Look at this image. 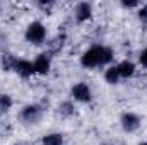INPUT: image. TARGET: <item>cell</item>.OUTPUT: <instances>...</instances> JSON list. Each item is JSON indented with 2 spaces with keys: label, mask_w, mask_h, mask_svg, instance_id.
Masks as SVG:
<instances>
[{
  "label": "cell",
  "mask_w": 147,
  "mask_h": 145,
  "mask_svg": "<svg viewBox=\"0 0 147 145\" xmlns=\"http://www.w3.org/2000/svg\"><path fill=\"white\" fill-rule=\"evenodd\" d=\"M113 60H115V51L110 46H106V44H92L80 55L79 63H80L82 68L94 70V68H99V67L106 68V67L113 65Z\"/></svg>",
  "instance_id": "cell-1"
},
{
  "label": "cell",
  "mask_w": 147,
  "mask_h": 145,
  "mask_svg": "<svg viewBox=\"0 0 147 145\" xmlns=\"http://www.w3.org/2000/svg\"><path fill=\"white\" fill-rule=\"evenodd\" d=\"M45 106L41 103H28L17 113V119L24 126H38L45 118Z\"/></svg>",
  "instance_id": "cell-2"
},
{
  "label": "cell",
  "mask_w": 147,
  "mask_h": 145,
  "mask_svg": "<svg viewBox=\"0 0 147 145\" xmlns=\"http://www.w3.org/2000/svg\"><path fill=\"white\" fill-rule=\"evenodd\" d=\"M46 38H48V29L46 26L41 22V21H33L26 26V31H24V39L28 44L31 46H41L46 43Z\"/></svg>",
  "instance_id": "cell-3"
},
{
  "label": "cell",
  "mask_w": 147,
  "mask_h": 145,
  "mask_svg": "<svg viewBox=\"0 0 147 145\" xmlns=\"http://www.w3.org/2000/svg\"><path fill=\"white\" fill-rule=\"evenodd\" d=\"M70 99L79 104H91L92 103V89L87 82H75L70 87Z\"/></svg>",
  "instance_id": "cell-4"
},
{
  "label": "cell",
  "mask_w": 147,
  "mask_h": 145,
  "mask_svg": "<svg viewBox=\"0 0 147 145\" xmlns=\"http://www.w3.org/2000/svg\"><path fill=\"white\" fill-rule=\"evenodd\" d=\"M142 126V116L135 111H123L120 114V128L125 133H135Z\"/></svg>",
  "instance_id": "cell-5"
},
{
  "label": "cell",
  "mask_w": 147,
  "mask_h": 145,
  "mask_svg": "<svg viewBox=\"0 0 147 145\" xmlns=\"http://www.w3.org/2000/svg\"><path fill=\"white\" fill-rule=\"evenodd\" d=\"M92 14H94V7L91 2H79L74 7V19L77 24H86L87 21H91Z\"/></svg>",
  "instance_id": "cell-6"
},
{
  "label": "cell",
  "mask_w": 147,
  "mask_h": 145,
  "mask_svg": "<svg viewBox=\"0 0 147 145\" xmlns=\"http://www.w3.org/2000/svg\"><path fill=\"white\" fill-rule=\"evenodd\" d=\"M51 63H53V56L48 51H43L36 55V58L33 60V67L36 75H48L51 70Z\"/></svg>",
  "instance_id": "cell-7"
},
{
  "label": "cell",
  "mask_w": 147,
  "mask_h": 145,
  "mask_svg": "<svg viewBox=\"0 0 147 145\" xmlns=\"http://www.w3.org/2000/svg\"><path fill=\"white\" fill-rule=\"evenodd\" d=\"M14 73H17L24 80H28L33 75H36L34 73V67H33V62L31 60H26V58H17V63L14 67Z\"/></svg>",
  "instance_id": "cell-8"
},
{
  "label": "cell",
  "mask_w": 147,
  "mask_h": 145,
  "mask_svg": "<svg viewBox=\"0 0 147 145\" xmlns=\"http://www.w3.org/2000/svg\"><path fill=\"white\" fill-rule=\"evenodd\" d=\"M116 68H118V73L121 77V80L125 79H132L135 72H137V63L132 62V60H121L116 63Z\"/></svg>",
  "instance_id": "cell-9"
},
{
  "label": "cell",
  "mask_w": 147,
  "mask_h": 145,
  "mask_svg": "<svg viewBox=\"0 0 147 145\" xmlns=\"http://www.w3.org/2000/svg\"><path fill=\"white\" fill-rule=\"evenodd\" d=\"M41 145H65V135L60 132H50L45 133L39 140Z\"/></svg>",
  "instance_id": "cell-10"
},
{
  "label": "cell",
  "mask_w": 147,
  "mask_h": 145,
  "mask_svg": "<svg viewBox=\"0 0 147 145\" xmlns=\"http://www.w3.org/2000/svg\"><path fill=\"white\" fill-rule=\"evenodd\" d=\"M16 63H17V56H16L14 53L5 51V53L0 55V68H2L3 72H14Z\"/></svg>",
  "instance_id": "cell-11"
},
{
  "label": "cell",
  "mask_w": 147,
  "mask_h": 145,
  "mask_svg": "<svg viewBox=\"0 0 147 145\" xmlns=\"http://www.w3.org/2000/svg\"><path fill=\"white\" fill-rule=\"evenodd\" d=\"M103 77H105V82H106L108 85H116V84H120L121 77H120V73H118L116 63H113V65H110V67H106L105 72H103Z\"/></svg>",
  "instance_id": "cell-12"
},
{
  "label": "cell",
  "mask_w": 147,
  "mask_h": 145,
  "mask_svg": "<svg viewBox=\"0 0 147 145\" xmlns=\"http://www.w3.org/2000/svg\"><path fill=\"white\" fill-rule=\"evenodd\" d=\"M75 103H74L72 99H65V101H62L60 104H58V108H57V111H58V114L62 116V118H72L74 114L77 113L75 111Z\"/></svg>",
  "instance_id": "cell-13"
},
{
  "label": "cell",
  "mask_w": 147,
  "mask_h": 145,
  "mask_svg": "<svg viewBox=\"0 0 147 145\" xmlns=\"http://www.w3.org/2000/svg\"><path fill=\"white\" fill-rule=\"evenodd\" d=\"M14 108V97L7 92H0V114L9 113Z\"/></svg>",
  "instance_id": "cell-14"
},
{
  "label": "cell",
  "mask_w": 147,
  "mask_h": 145,
  "mask_svg": "<svg viewBox=\"0 0 147 145\" xmlns=\"http://www.w3.org/2000/svg\"><path fill=\"white\" fill-rule=\"evenodd\" d=\"M65 39H67V38H65V34H62V36L58 34V36L53 39V43L50 44L51 48H50V50H46V51H48V53H50L51 56H55V53L62 51V48H63V44H65Z\"/></svg>",
  "instance_id": "cell-15"
},
{
  "label": "cell",
  "mask_w": 147,
  "mask_h": 145,
  "mask_svg": "<svg viewBox=\"0 0 147 145\" xmlns=\"http://www.w3.org/2000/svg\"><path fill=\"white\" fill-rule=\"evenodd\" d=\"M137 19L142 26L147 28V3H142L139 9H137Z\"/></svg>",
  "instance_id": "cell-16"
},
{
  "label": "cell",
  "mask_w": 147,
  "mask_h": 145,
  "mask_svg": "<svg viewBox=\"0 0 147 145\" xmlns=\"http://www.w3.org/2000/svg\"><path fill=\"white\" fill-rule=\"evenodd\" d=\"M142 3L139 2V0H121L120 2V7H123V9H127V10H130V9H139Z\"/></svg>",
  "instance_id": "cell-17"
},
{
  "label": "cell",
  "mask_w": 147,
  "mask_h": 145,
  "mask_svg": "<svg viewBox=\"0 0 147 145\" xmlns=\"http://www.w3.org/2000/svg\"><path fill=\"white\" fill-rule=\"evenodd\" d=\"M137 62H139V65H140L142 68H147V46L139 51V55H137Z\"/></svg>",
  "instance_id": "cell-18"
},
{
  "label": "cell",
  "mask_w": 147,
  "mask_h": 145,
  "mask_svg": "<svg viewBox=\"0 0 147 145\" xmlns=\"http://www.w3.org/2000/svg\"><path fill=\"white\" fill-rule=\"evenodd\" d=\"M38 7H41V9L48 10L50 7H53V2H38Z\"/></svg>",
  "instance_id": "cell-19"
},
{
  "label": "cell",
  "mask_w": 147,
  "mask_h": 145,
  "mask_svg": "<svg viewBox=\"0 0 147 145\" xmlns=\"http://www.w3.org/2000/svg\"><path fill=\"white\" fill-rule=\"evenodd\" d=\"M12 145H29V144H26V142H16V144H12Z\"/></svg>",
  "instance_id": "cell-20"
},
{
  "label": "cell",
  "mask_w": 147,
  "mask_h": 145,
  "mask_svg": "<svg viewBox=\"0 0 147 145\" xmlns=\"http://www.w3.org/2000/svg\"><path fill=\"white\" fill-rule=\"evenodd\" d=\"M137 145H147V140H144V142H140V144H137Z\"/></svg>",
  "instance_id": "cell-21"
},
{
  "label": "cell",
  "mask_w": 147,
  "mask_h": 145,
  "mask_svg": "<svg viewBox=\"0 0 147 145\" xmlns=\"http://www.w3.org/2000/svg\"><path fill=\"white\" fill-rule=\"evenodd\" d=\"M103 145H115V144H103Z\"/></svg>",
  "instance_id": "cell-22"
},
{
  "label": "cell",
  "mask_w": 147,
  "mask_h": 145,
  "mask_svg": "<svg viewBox=\"0 0 147 145\" xmlns=\"http://www.w3.org/2000/svg\"><path fill=\"white\" fill-rule=\"evenodd\" d=\"M0 10H2V3H0Z\"/></svg>",
  "instance_id": "cell-23"
}]
</instances>
